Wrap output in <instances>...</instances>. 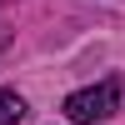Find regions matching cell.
Segmentation results:
<instances>
[{
	"mask_svg": "<svg viewBox=\"0 0 125 125\" xmlns=\"http://www.w3.org/2000/svg\"><path fill=\"white\" fill-rule=\"evenodd\" d=\"M120 95H125V85L115 75L110 80H100V85H85V90H75V95H65V120L70 125H95V120H110L120 110Z\"/></svg>",
	"mask_w": 125,
	"mask_h": 125,
	"instance_id": "obj_1",
	"label": "cell"
},
{
	"mask_svg": "<svg viewBox=\"0 0 125 125\" xmlns=\"http://www.w3.org/2000/svg\"><path fill=\"white\" fill-rule=\"evenodd\" d=\"M25 120V100L15 90H0V125H20Z\"/></svg>",
	"mask_w": 125,
	"mask_h": 125,
	"instance_id": "obj_2",
	"label": "cell"
},
{
	"mask_svg": "<svg viewBox=\"0 0 125 125\" xmlns=\"http://www.w3.org/2000/svg\"><path fill=\"white\" fill-rule=\"evenodd\" d=\"M5 45H10V30H5V25H0V50H5Z\"/></svg>",
	"mask_w": 125,
	"mask_h": 125,
	"instance_id": "obj_3",
	"label": "cell"
},
{
	"mask_svg": "<svg viewBox=\"0 0 125 125\" xmlns=\"http://www.w3.org/2000/svg\"><path fill=\"white\" fill-rule=\"evenodd\" d=\"M0 5H10V0H0Z\"/></svg>",
	"mask_w": 125,
	"mask_h": 125,
	"instance_id": "obj_4",
	"label": "cell"
}]
</instances>
